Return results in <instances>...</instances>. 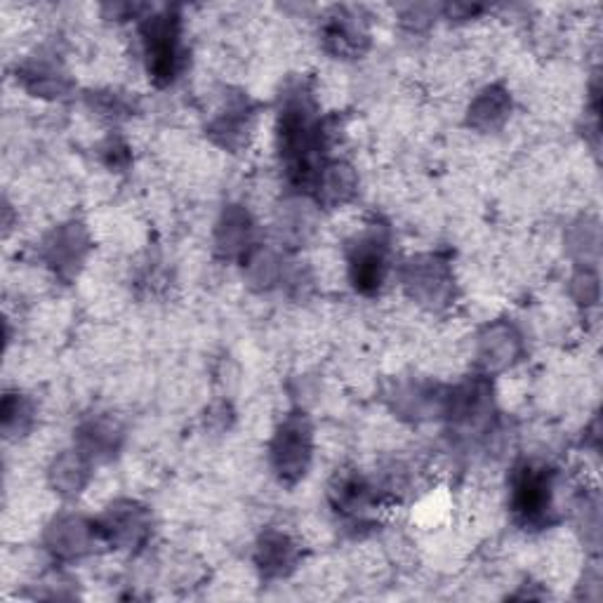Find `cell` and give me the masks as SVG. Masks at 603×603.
<instances>
[{
	"mask_svg": "<svg viewBox=\"0 0 603 603\" xmlns=\"http://www.w3.org/2000/svg\"><path fill=\"white\" fill-rule=\"evenodd\" d=\"M291 554H293V547L288 539L281 535H272L266 537L262 545V564L269 570H281L283 564L291 561Z\"/></svg>",
	"mask_w": 603,
	"mask_h": 603,
	"instance_id": "6",
	"label": "cell"
},
{
	"mask_svg": "<svg viewBox=\"0 0 603 603\" xmlns=\"http://www.w3.org/2000/svg\"><path fill=\"white\" fill-rule=\"evenodd\" d=\"M145 43L149 55V71L158 83H170L180 61V29L178 18L161 14L145 26Z\"/></svg>",
	"mask_w": 603,
	"mask_h": 603,
	"instance_id": "1",
	"label": "cell"
},
{
	"mask_svg": "<svg viewBox=\"0 0 603 603\" xmlns=\"http://www.w3.org/2000/svg\"><path fill=\"white\" fill-rule=\"evenodd\" d=\"M309 459V430L305 422H288L276 439L274 446V463L283 476H293L297 479L302 469L307 467Z\"/></svg>",
	"mask_w": 603,
	"mask_h": 603,
	"instance_id": "3",
	"label": "cell"
},
{
	"mask_svg": "<svg viewBox=\"0 0 603 603\" xmlns=\"http://www.w3.org/2000/svg\"><path fill=\"white\" fill-rule=\"evenodd\" d=\"M551 474L543 467H523L514 481V510L523 519H539L551 504Z\"/></svg>",
	"mask_w": 603,
	"mask_h": 603,
	"instance_id": "2",
	"label": "cell"
},
{
	"mask_svg": "<svg viewBox=\"0 0 603 603\" xmlns=\"http://www.w3.org/2000/svg\"><path fill=\"white\" fill-rule=\"evenodd\" d=\"M507 111V100L502 98L500 90L486 92L483 98L474 104V121L481 125H493L496 121H500Z\"/></svg>",
	"mask_w": 603,
	"mask_h": 603,
	"instance_id": "5",
	"label": "cell"
},
{
	"mask_svg": "<svg viewBox=\"0 0 603 603\" xmlns=\"http://www.w3.org/2000/svg\"><path fill=\"white\" fill-rule=\"evenodd\" d=\"M385 250L375 241H363L352 255V278L356 288L373 293L385 278Z\"/></svg>",
	"mask_w": 603,
	"mask_h": 603,
	"instance_id": "4",
	"label": "cell"
}]
</instances>
